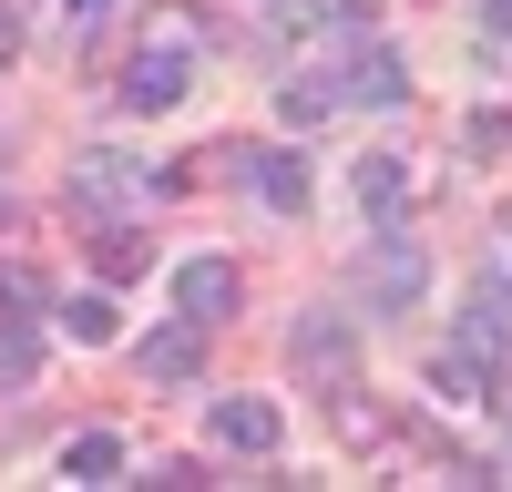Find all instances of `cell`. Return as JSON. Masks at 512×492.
<instances>
[{
  "label": "cell",
  "mask_w": 512,
  "mask_h": 492,
  "mask_svg": "<svg viewBox=\"0 0 512 492\" xmlns=\"http://www.w3.org/2000/svg\"><path fill=\"white\" fill-rule=\"evenodd\" d=\"M246 185L267 216H308V154L297 144H267V154H246Z\"/></svg>",
  "instance_id": "cell-8"
},
{
  "label": "cell",
  "mask_w": 512,
  "mask_h": 492,
  "mask_svg": "<svg viewBox=\"0 0 512 492\" xmlns=\"http://www.w3.org/2000/svg\"><path fill=\"white\" fill-rule=\"evenodd\" d=\"M277 113H287V123H328V113H338V72H297L287 93H277Z\"/></svg>",
  "instance_id": "cell-15"
},
{
  "label": "cell",
  "mask_w": 512,
  "mask_h": 492,
  "mask_svg": "<svg viewBox=\"0 0 512 492\" xmlns=\"http://www.w3.org/2000/svg\"><path fill=\"white\" fill-rule=\"evenodd\" d=\"M164 185H175V175H164V164H144V154H123V144H82V164H72V205H82V226L144 216Z\"/></svg>",
  "instance_id": "cell-1"
},
{
  "label": "cell",
  "mask_w": 512,
  "mask_h": 492,
  "mask_svg": "<svg viewBox=\"0 0 512 492\" xmlns=\"http://www.w3.org/2000/svg\"><path fill=\"white\" fill-rule=\"evenodd\" d=\"M62 11H72V21H103V11H113V0H62Z\"/></svg>",
  "instance_id": "cell-23"
},
{
  "label": "cell",
  "mask_w": 512,
  "mask_h": 492,
  "mask_svg": "<svg viewBox=\"0 0 512 492\" xmlns=\"http://www.w3.org/2000/svg\"><path fill=\"white\" fill-rule=\"evenodd\" d=\"M482 31H512V0H482Z\"/></svg>",
  "instance_id": "cell-22"
},
{
  "label": "cell",
  "mask_w": 512,
  "mask_h": 492,
  "mask_svg": "<svg viewBox=\"0 0 512 492\" xmlns=\"http://www.w3.org/2000/svg\"><path fill=\"white\" fill-rule=\"evenodd\" d=\"M420 287H431V257H420L410 216H390V226L369 236V257H359V277H349V298H359L369 318H400V308H420Z\"/></svg>",
  "instance_id": "cell-2"
},
{
  "label": "cell",
  "mask_w": 512,
  "mask_h": 492,
  "mask_svg": "<svg viewBox=\"0 0 512 492\" xmlns=\"http://www.w3.org/2000/svg\"><path fill=\"white\" fill-rule=\"evenodd\" d=\"M349 195H359V216H369V226L410 216V154H390V144L359 154V164H349Z\"/></svg>",
  "instance_id": "cell-7"
},
{
  "label": "cell",
  "mask_w": 512,
  "mask_h": 492,
  "mask_svg": "<svg viewBox=\"0 0 512 492\" xmlns=\"http://www.w3.org/2000/svg\"><path fill=\"white\" fill-rule=\"evenodd\" d=\"M21 41H31V0H0V62H21Z\"/></svg>",
  "instance_id": "cell-20"
},
{
  "label": "cell",
  "mask_w": 512,
  "mask_h": 492,
  "mask_svg": "<svg viewBox=\"0 0 512 492\" xmlns=\"http://www.w3.org/2000/svg\"><path fill=\"white\" fill-rule=\"evenodd\" d=\"M62 482H72V492L134 482V472H123V441H113V431H72V441H62Z\"/></svg>",
  "instance_id": "cell-14"
},
{
  "label": "cell",
  "mask_w": 512,
  "mask_h": 492,
  "mask_svg": "<svg viewBox=\"0 0 512 492\" xmlns=\"http://www.w3.org/2000/svg\"><path fill=\"white\" fill-rule=\"evenodd\" d=\"M134 369H144V380L164 390V380H195V369H205V328L175 308V328H154V339L134 349Z\"/></svg>",
  "instance_id": "cell-11"
},
{
  "label": "cell",
  "mask_w": 512,
  "mask_h": 492,
  "mask_svg": "<svg viewBox=\"0 0 512 492\" xmlns=\"http://www.w3.org/2000/svg\"><path fill=\"white\" fill-rule=\"evenodd\" d=\"M185 52H175V41H154L144 31V52H134V72H123V113H175L185 103Z\"/></svg>",
  "instance_id": "cell-5"
},
{
  "label": "cell",
  "mask_w": 512,
  "mask_h": 492,
  "mask_svg": "<svg viewBox=\"0 0 512 492\" xmlns=\"http://www.w3.org/2000/svg\"><path fill=\"white\" fill-rule=\"evenodd\" d=\"M144 482H175V492H195V482H216V472H205V462H185V451H175V462H154Z\"/></svg>",
  "instance_id": "cell-21"
},
{
  "label": "cell",
  "mask_w": 512,
  "mask_h": 492,
  "mask_svg": "<svg viewBox=\"0 0 512 492\" xmlns=\"http://www.w3.org/2000/svg\"><path fill=\"white\" fill-rule=\"evenodd\" d=\"M31 369H41V328H31V318H11V308H0V380L21 390Z\"/></svg>",
  "instance_id": "cell-17"
},
{
  "label": "cell",
  "mask_w": 512,
  "mask_h": 492,
  "mask_svg": "<svg viewBox=\"0 0 512 492\" xmlns=\"http://www.w3.org/2000/svg\"><path fill=\"white\" fill-rule=\"evenodd\" d=\"M144 257H154V246L134 236V216H113L103 226V277H144Z\"/></svg>",
  "instance_id": "cell-19"
},
{
  "label": "cell",
  "mask_w": 512,
  "mask_h": 492,
  "mask_svg": "<svg viewBox=\"0 0 512 492\" xmlns=\"http://www.w3.org/2000/svg\"><path fill=\"white\" fill-rule=\"evenodd\" d=\"M338 103H410V72L390 41H349L338 52Z\"/></svg>",
  "instance_id": "cell-6"
},
{
  "label": "cell",
  "mask_w": 512,
  "mask_h": 492,
  "mask_svg": "<svg viewBox=\"0 0 512 492\" xmlns=\"http://www.w3.org/2000/svg\"><path fill=\"white\" fill-rule=\"evenodd\" d=\"M287 359H297V380H318V400H328V390L359 380V328L338 318V308H308V318L287 328Z\"/></svg>",
  "instance_id": "cell-3"
},
{
  "label": "cell",
  "mask_w": 512,
  "mask_h": 492,
  "mask_svg": "<svg viewBox=\"0 0 512 492\" xmlns=\"http://www.w3.org/2000/svg\"><path fill=\"white\" fill-rule=\"evenodd\" d=\"M164 298H175L195 328H226V318L246 308V267H236V257H185L175 277H164Z\"/></svg>",
  "instance_id": "cell-4"
},
{
  "label": "cell",
  "mask_w": 512,
  "mask_h": 492,
  "mask_svg": "<svg viewBox=\"0 0 512 492\" xmlns=\"http://www.w3.org/2000/svg\"><path fill=\"white\" fill-rule=\"evenodd\" d=\"M461 154H472V164L512 154V103H482V113H461Z\"/></svg>",
  "instance_id": "cell-16"
},
{
  "label": "cell",
  "mask_w": 512,
  "mask_h": 492,
  "mask_svg": "<svg viewBox=\"0 0 512 492\" xmlns=\"http://www.w3.org/2000/svg\"><path fill=\"white\" fill-rule=\"evenodd\" d=\"M0 308H11V318H41V308H52V287H41V267H0Z\"/></svg>",
  "instance_id": "cell-18"
},
{
  "label": "cell",
  "mask_w": 512,
  "mask_h": 492,
  "mask_svg": "<svg viewBox=\"0 0 512 492\" xmlns=\"http://www.w3.org/2000/svg\"><path fill=\"white\" fill-rule=\"evenodd\" d=\"M461 349L502 369V349H512V277H482L472 287V308H461Z\"/></svg>",
  "instance_id": "cell-9"
},
{
  "label": "cell",
  "mask_w": 512,
  "mask_h": 492,
  "mask_svg": "<svg viewBox=\"0 0 512 492\" xmlns=\"http://www.w3.org/2000/svg\"><path fill=\"white\" fill-rule=\"evenodd\" d=\"M492 390H502V369H492V359H472V349H441V359H431V400H451V410H482Z\"/></svg>",
  "instance_id": "cell-13"
},
{
  "label": "cell",
  "mask_w": 512,
  "mask_h": 492,
  "mask_svg": "<svg viewBox=\"0 0 512 492\" xmlns=\"http://www.w3.org/2000/svg\"><path fill=\"white\" fill-rule=\"evenodd\" d=\"M52 328L72 349H113L123 339V308H113V287H72V298H52Z\"/></svg>",
  "instance_id": "cell-10"
},
{
  "label": "cell",
  "mask_w": 512,
  "mask_h": 492,
  "mask_svg": "<svg viewBox=\"0 0 512 492\" xmlns=\"http://www.w3.org/2000/svg\"><path fill=\"white\" fill-rule=\"evenodd\" d=\"M216 441L226 451H246V462H267V451H277V400H216Z\"/></svg>",
  "instance_id": "cell-12"
}]
</instances>
